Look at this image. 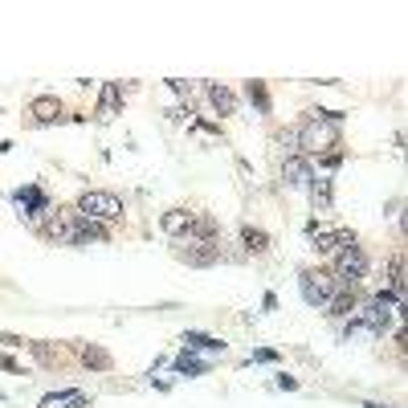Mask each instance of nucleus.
Returning a JSON list of instances; mask_svg holds the SVG:
<instances>
[{
	"label": "nucleus",
	"mask_w": 408,
	"mask_h": 408,
	"mask_svg": "<svg viewBox=\"0 0 408 408\" xmlns=\"http://www.w3.org/2000/svg\"><path fill=\"white\" fill-rule=\"evenodd\" d=\"M164 233H188V225H192V213H184V209H171V213H164Z\"/></svg>",
	"instance_id": "f3484780"
},
{
	"label": "nucleus",
	"mask_w": 408,
	"mask_h": 408,
	"mask_svg": "<svg viewBox=\"0 0 408 408\" xmlns=\"http://www.w3.org/2000/svg\"><path fill=\"white\" fill-rule=\"evenodd\" d=\"M0 367H4V372H21V363L8 360V356H0Z\"/></svg>",
	"instance_id": "cd10ccee"
},
{
	"label": "nucleus",
	"mask_w": 408,
	"mask_h": 408,
	"mask_svg": "<svg viewBox=\"0 0 408 408\" xmlns=\"http://www.w3.org/2000/svg\"><path fill=\"white\" fill-rule=\"evenodd\" d=\"M29 115L37 122H57L62 119V98H53V94L33 98V102H29Z\"/></svg>",
	"instance_id": "ddd939ff"
},
{
	"label": "nucleus",
	"mask_w": 408,
	"mask_h": 408,
	"mask_svg": "<svg viewBox=\"0 0 408 408\" xmlns=\"http://www.w3.org/2000/svg\"><path fill=\"white\" fill-rule=\"evenodd\" d=\"M282 180H286V188H311L314 184L311 160H307V155H286V164H282Z\"/></svg>",
	"instance_id": "1a4fd4ad"
},
{
	"label": "nucleus",
	"mask_w": 408,
	"mask_h": 408,
	"mask_svg": "<svg viewBox=\"0 0 408 408\" xmlns=\"http://www.w3.org/2000/svg\"><path fill=\"white\" fill-rule=\"evenodd\" d=\"M245 98H249L262 115L269 111V90H265V82H245Z\"/></svg>",
	"instance_id": "412c9836"
},
{
	"label": "nucleus",
	"mask_w": 408,
	"mask_h": 408,
	"mask_svg": "<svg viewBox=\"0 0 408 408\" xmlns=\"http://www.w3.org/2000/svg\"><path fill=\"white\" fill-rule=\"evenodd\" d=\"M102 122H111L115 115H122V86L119 82H106L102 94H98V111H94Z\"/></svg>",
	"instance_id": "f8f14e48"
},
{
	"label": "nucleus",
	"mask_w": 408,
	"mask_h": 408,
	"mask_svg": "<svg viewBox=\"0 0 408 408\" xmlns=\"http://www.w3.org/2000/svg\"><path fill=\"white\" fill-rule=\"evenodd\" d=\"M184 347H200V351H225V343L213 335H196V331H188L184 335Z\"/></svg>",
	"instance_id": "4be33fe9"
},
{
	"label": "nucleus",
	"mask_w": 408,
	"mask_h": 408,
	"mask_svg": "<svg viewBox=\"0 0 408 408\" xmlns=\"http://www.w3.org/2000/svg\"><path fill=\"white\" fill-rule=\"evenodd\" d=\"M209 102H213L220 115H233V111H237V94H233L229 86H209Z\"/></svg>",
	"instance_id": "dca6fc26"
},
{
	"label": "nucleus",
	"mask_w": 408,
	"mask_h": 408,
	"mask_svg": "<svg viewBox=\"0 0 408 408\" xmlns=\"http://www.w3.org/2000/svg\"><path fill=\"white\" fill-rule=\"evenodd\" d=\"M33 351H37V360L41 363H57V351H53L49 343H33Z\"/></svg>",
	"instance_id": "393cba45"
},
{
	"label": "nucleus",
	"mask_w": 408,
	"mask_h": 408,
	"mask_svg": "<svg viewBox=\"0 0 408 408\" xmlns=\"http://www.w3.org/2000/svg\"><path fill=\"white\" fill-rule=\"evenodd\" d=\"M13 204L21 209L24 220H37V216L49 213V196L41 192L37 184H24V188H17V192H13Z\"/></svg>",
	"instance_id": "0eeeda50"
},
{
	"label": "nucleus",
	"mask_w": 408,
	"mask_h": 408,
	"mask_svg": "<svg viewBox=\"0 0 408 408\" xmlns=\"http://www.w3.org/2000/svg\"><path fill=\"white\" fill-rule=\"evenodd\" d=\"M90 241H106V229H102L98 220H86V216H82V220H78V245H90Z\"/></svg>",
	"instance_id": "a211bd4d"
},
{
	"label": "nucleus",
	"mask_w": 408,
	"mask_h": 408,
	"mask_svg": "<svg viewBox=\"0 0 408 408\" xmlns=\"http://www.w3.org/2000/svg\"><path fill=\"white\" fill-rule=\"evenodd\" d=\"M388 307H400V298L392 294V290H380L367 307H363V331H372V335H384L388 327H392V311Z\"/></svg>",
	"instance_id": "7ed1b4c3"
},
{
	"label": "nucleus",
	"mask_w": 408,
	"mask_h": 408,
	"mask_svg": "<svg viewBox=\"0 0 408 408\" xmlns=\"http://www.w3.org/2000/svg\"><path fill=\"white\" fill-rule=\"evenodd\" d=\"M323 311L335 314V318H347V314L356 311V286L351 282H335V290H331V298H327Z\"/></svg>",
	"instance_id": "9b49d317"
},
{
	"label": "nucleus",
	"mask_w": 408,
	"mask_h": 408,
	"mask_svg": "<svg viewBox=\"0 0 408 408\" xmlns=\"http://www.w3.org/2000/svg\"><path fill=\"white\" fill-rule=\"evenodd\" d=\"M335 282L339 278L331 274V269H302V274H298V290H302V298H307L311 307H327Z\"/></svg>",
	"instance_id": "20e7f679"
},
{
	"label": "nucleus",
	"mask_w": 408,
	"mask_h": 408,
	"mask_svg": "<svg viewBox=\"0 0 408 408\" xmlns=\"http://www.w3.org/2000/svg\"><path fill=\"white\" fill-rule=\"evenodd\" d=\"M253 360H258V363H274L278 356H274V351H253Z\"/></svg>",
	"instance_id": "c85d7f7f"
},
{
	"label": "nucleus",
	"mask_w": 408,
	"mask_h": 408,
	"mask_svg": "<svg viewBox=\"0 0 408 408\" xmlns=\"http://www.w3.org/2000/svg\"><path fill=\"white\" fill-rule=\"evenodd\" d=\"M318 164H323V168H339V164H343V151H339V147L323 151V155H318Z\"/></svg>",
	"instance_id": "b1692460"
},
{
	"label": "nucleus",
	"mask_w": 408,
	"mask_h": 408,
	"mask_svg": "<svg viewBox=\"0 0 408 408\" xmlns=\"http://www.w3.org/2000/svg\"><path fill=\"white\" fill-rule=\"evenodd\" d=\"M41 408H86V392H53L41 400Z\"/></svg>",
	"instance_id": "2eb2a0df"
},
{
	"label": "nucleus",
	"mask_w": 408,
	"mask_h": 408,
	"mask_svg": "<svg viewBox=\"0 0 408 408\" xmlns=\"http://www.w3.org/2000/svg\"><path fill=\"white\" fill-rule=\"evenodd\" d=\"M331 274H335L339 282H351V286H356L363 274H367V258H363V249L356 245V241H351V245H339L335 269H331Z\"/></svg>",
	"instance_id": "39448f33"
},
{
	"label": "nucleus",
	"mask_w": 408,
	"mask_h": 408,
	"mask_svg": "<svg viewBox=\"0 0 408 408\" xmlns=\"http://www.w3.org/2000/svg\"><path fill=\"white\" fill-rule=\"evenodd\" d=\"M168 86H171V90H176V94H192V86H188L184 78H168Z\"/></svg>",
	"instance_id": "a878e982"
},
{
	"label": "nucleus",
	"mask_w": 408,
	"mask_h": 408,
	"mask_svg": "<svg viewBox=\"0 0 408 408\" xmlns=\"http://www.w3.org/2000/svg\"><path fill=\"white\" fill-rule=\"evenodd\" d=\"M241 241H245V249H249V253H265V249H269V237H265L262 229H253V225H245V229H241Z\"/></svg>",
	"instance_id": "6ab92c4d"
},
{
	"label": "nucleus",
	"mask_w": 408,
	"mask_h": 408,
	"mask_svg": "<svg viewBox=\"0 0 408 408\" xmlns=\"http://www.w3.org/2000/svg\"><path fill=\"white\" fill-rule=\"evenodd\" d=\"M0 343H4V347H24V339L21 335H8V331H0Z\"/></svg>",
	"instance_id": "bb28decb"
},
{
	"label": "nucleus",
	"mask_w": 408,
	"mask_h": 408,
	"mask_svg": "<svg viewBox=\"0 0 408 408\" xmlns=\"http://www.w3.org/2000/svg\"><path fill=\"white\" fill-rule=\"evenodd\" d=\"M204 367H209V363H204V360H196V356L188 351V347H184V351L176 356V372H184V376H200Z\"/></svg>",
	"instance_id": "aec40b11"
},
{
	"label": "nucleus",
	"mask_w": 408,
	"mask_h": 408,
	"mask_svg": "<svg viewBox=\"0 0 408 408\" xmlns=\"http://www.w3.org/2000/svg\"><path fill=\"white\" fill-rule=\"evenodd\" d=\"M78 209H57V213L49 216V237L57 241V245H78Z\"/></svg>",
	"instance_id": "6e6552de"
},
{
	"label": "nucleus",
	"mask_w": 408,
	"mask_h": 408,
	"mask_svg": "<svg viewBox=\"0 0 408 408\" xmlns=\"http://www.w3.org/2000/svg\"><path fill=\"white\" fill-rule=\"evenodd\" d=\"M311 200L318 213H327L331 209V180H318V184H311Z\"/></svg>",
	"instance_id": "5701e85b"
},
{
	"label": "nucleus",
	"mask_w": 408,
	"mask_h": 408,
	"mask_svg": "<svg viewBox=\"0 0 408 408\" xmlns=\"http://www.w3.org/2000/svg\"><path fill=\"white\" fill-rule=\"evenodd\" d=\"M298 155L307 151V155H323V151H331V147H339V122H327V119H307L302 127H298Z\"/></svg>",
	"instance_id": "f257e3e1"
},
{
	"label": "nucleus",
	"mask_w": 408,
	"mask_h": 408,
	"mask_svg": "<svg viewBox=\"0 0 408 408\" xmlns=\"http://www.w3.org/2000/svg\"><path fill=\"white\" fill-rule=\"evenodd\" d=\"M78 356H82V363H86V367H94V372H111V351H102V347H98V343H82V351H78Z\"/></svg>",
	"instance_id": "4468645a"
},
{
	"label": "nucleus",
	"mask_w": 408,
	"mask_h": 408,
	"mask_svg": "<svg viewBox=\"0 0 408 408\" xmlns=\"http://www.w3.org/2000/svg\"><path fill=\"white\" fill-rule=\"evenodd\" d=\"M78 213L86 216V220H115V216H122V200L115 192H98V188H90V192L78 196Z\"/></svg>",
	"instance_id": "f03ea898"
},
{
	"label": "nucleus",
	"mask_w": 408,
	"mask_h": 408,
	"mask_svg": "<svg viewBox=\"0 0 408 408\" xmlns=\"http://www.w3.org/2000/svg\"><path fill=\"white\" fill-rule=\"evenodd\" d=\"M307 237H311V245L318 249V253H331V249H339V245H351V233H335V229H323V225H307Z\"/></svg>",
	"instance_id": "9d476101"
},
{
	"label": "nucleus",
	"mask_w": 408,
	"mask_h": 408,
	"mask_svg": "<svg viewBox=\"0 0 408 408\" xmlns=\"http://www.w3.org/2000/svg\"><path fill=\"white\" fill-rule=\"evenodd\" d=\"M176 258L188 265H213L216 258H220V245L216 241H176Z\"/></svg>",
	"instance_id": "423d86ee"
}]
</instances>
